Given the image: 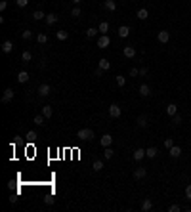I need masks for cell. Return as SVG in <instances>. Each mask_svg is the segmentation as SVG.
Instances as JSON below:
<instances>
[{
  "label": "cell",
  "mask_w": 191,
  "mask_h": 212,
  "mask_svg": "<svg viewBox=\"0 0 191 212\" xmlns=\"http://www.w3.org/2000/svg\"><path fill=\"white\" fill-rule=\"evenodd\" d=\"M115 82H117V86H119V88L126 86V76H122V75H117V76H115Z\"/></svg>",
  "instance_id": "25"
},
{
  "label": "cell",
  "mask_w": 191,
  "mask_h": 212,
  "mask_svg": "<svg viewBox=\"0 0 191 212\" xmlns=\"http://www.w3.org/2000/svg\"><path fill=\"white\" fill-rule=\"evenodd\" d=\"M98 67H99V69H103V71H109L111 69V61L105 59V58H102V59H99V63H98Z\"/></svg>",
  "instance_id": "19"
},
{
  "label": "cell",
  "mask_w": 191,
  "mask_h": 212,
  "mask_svg": "<svg viewBox=\"0 0 191 212\" xmlns=\"http://www.w3.org/2000/svg\"><path fill=\"white\" fill-rule=\"evenodd\" d=\"M157 40H159L161 44H166L168 40H170V32H168V31H159V35H157Z\"/></svg>",
  "instance_id": "7"
},
{
  "label": "cell",
  "mask_w": 191,
  "mask_h": 212,
  "mask_svg": "<svg viewBox=\"0 0 191 212\" xmlns=\"http://www.w3.org/2000/svg\"><path fill=\"white\" fill-rule=\"evenodd\" d=\"M166 115H168V117L178 115V105H176V103H168V105H166Z\"/></svg>",
  "instance_id": "16"
},
{
  "label": "cell",
  "mask_w": 191,
  "mask_h": 212,
  "mask_svg": "<svg viewBox=\"0 0 191 212\" xmlns=\"http://www.w3.org/2000/svg\"><path fill=\"white\" fill-rule=\"evenodd\" d=\"M113 155H115V151L111 147H103V157L105 159H113Z\"/></svg>",
  "instance_id": "32"
},
{
  "label": "cell",
  "mask_w": 191,
  "mask_h": 212,
  "mask_svg": "<svg viewBox=\"0 0 191 212\" xmlns=\"http://www.w3.org/2000/svg\"><path fill=\"white\" fill-rule=\"evenodd\" d=\"M44 21H46L48 27L55 25V23H58V14H46V19H44Z\"/></svg>",
  "instance_id": "12"
},
{
  "label": "cell",
  "mask_w": 191,
  "mask_h": 212,
  "mask_svg": "<svg viewBox=\"0 0 191 212\" xmlns=\"http://www.w3.org/2000/svg\"><path fill=\"white\" fill-rule=\"evenodd\" d=\"M172 124L180 126V124H182V117H180V115H174V117H172Z\"/></svg>",
  "instance_id": "36"
},
{
  "label": "cell",
  "mask_w": 191,
  "mask_h": 212,
  "mask_svg": "<svg viewBox=\"0 0 191 212\" xmlns=\"http://www.w3.org/2000/svg\"><path fill=\"white\" fill-rule=\"evenodd\" d=\"M147 73H149V69H147V67H141V69H140V76H145Z\"/></svg>",
  "instance_id": "46"
},
{
  "label": "cell",
  "mask_w": 191,
  "mask_h": 212,
  "mask_svg": "<svg viewBox=\"0 0 191 212\" xmlns=\"http://www.w3.org/2000/svg\"><path fill=\"white\" fill-rule=\"evenodd\" d=\"M78 2H82V0H73V4H78Z\"/></svg>",
  "instance_id": "48"
},
{
  "label": "cell",
  "mask_w": 191,
  "mask_h": 212,
  "mask_svg": "<svg viewBox=\"0 0 191 212\" xmlns=\"http://www.w3.org/2000/svg\"><path fill=\"white\" fill-rule=\"evenodd\" d=\"M128 35H130V27H128V25H120V27H119V37H120V38H126Z\"/></svg>",
  "instance_id": "17"
},
{
  "label": "cell",
  "mask_w": 191,
  "mask_h": 212,
  "mask_svg": "<svg viewBox=\"0 0 191 212\" xmlns=\"http://www.w3.org/2000/svg\"><path fill=\"white\" fill-rule=\"evenodd\" d=\"M98 32H99V29H96V27H90V29L86 31V37H88V38H94V37L98 35Z\"/></svg>",
  "instance_id": "31"
},
{
  "label": "cell",
  "mask_w": 191,
  "mask_h": 212,
  "mask_svg": "<svg viewBox=\"0 0 191 212\" xmlns=\"http://www.w3.org/2000/svg\"><path fill=\"white\" fill-rule=\"evenodd\" d=\"M120 115H122V109H120L117 103H111V105H109V117H111V119H119Z\"/></svg>",
  "instance_id": "2"
},
{
  "label": "cell",
  "mask_w": 191,
  "mask_h": 212,
  "mask_svg": "<svg viewBox=\"0 0 191 212\" xmlns=\"http://www.w3.org/2000/svg\"><path fill=\"white\" fill-rule=\"evenodd\" d=\"M141 159H145V149H141V147L134 149V161H136V162H140Z\"/></svg>",
  "instance_id": "13"
},
{
  "label": "cell",
  "mask_w": 191,
  "mask_h": 212,
  "mask_svg": "<svg viewBox=\"0 0 191 212\" xmlns=\"http://www.w3.org/2000/svg\"><path fill=\"white\" fill-rule=\"evenodd\" d=\"M136 122H138V126H140V128H147V126H149V119H147V115H140Z\"/></svg>",
  "instance_id": "11"
},
{
  "label": "cell",
  "mask_w": 191,
  "mask_h": 212,
  "mask_svg": "<svg viewBox=\"0 0 191 212\" xmlns=\"http://www.w3.org/2000/svg\"><path fill=\"white\" fill-rule=\"evenodd\" d=\"M55 37H58V40H67V38H69V32H67V31H55Z\"/></svg>",
  "instance_id": "27"
},
{
  "label": "cell",
  "mask_w": 191,
  "mask_h": 212,
  "mask_svg": "<svg viewBox=\"0 0 191 212\" xmlns=\"http://www.w3.org/2000/svg\"><path fill=\"white\" fill-rule=\"evenodd\" d=\"M136 17H138V19H141V21H145V19L149 17V12H147L145 8H140V10H138V14H136Z\"/></svg>",
  "instance_id": "22"
},
{
  "label": "cell",
  "mask_w": 191,
  "mask_h": 212,
  "mask_svg": "<svg viewBox=\"0 0 191 212\" xmlns=\"http://www.w3.org/2000/svg\"><path fill=\"white\" fill-rule=\"evenodd\" d=\"M151 208H153V201H151V199H143L141 210H143V212H147V210H151Z\"/></svg>",
  "instance_id": "24"
},
{
  "label": "cell",
  "mask_w": 191,
  "mask_h": 212,
  "mask_svg": "<svg viewBox=\"0 0 191 212\" xmlns=\"http://www.w3.org/2000/svg\"><path fill=\"white\" fill-rule=\"evenodd\" d=\"M15 4H17L19 8H25V6L29 4V0H15Z\"/></svg>",
  "instance_id": "40"
},
{
  "label": "cell",
  "mask_w": 191,
  "mask_h": 212,
  "mask_svg": "<svg viewBox=\"0 0 191 212\" xmlns=\"http://www.w3.org/2000/svg\"><path fill=\"white\" fill-rule=\"evenodd\" d=\"M103 73H105V71H103V69H99V67H98V69L94 71V76H103Z\"/></svg>",
  "instance_id": "44"
},
{
  "label": "cell",
  "mask_w": 191,
  "mask_h": 212,
  "mask_svg": "<svg viewBox=\"0 0 191 212\" xmlns=\"http://www.w3.org/2000/svg\"><path fill=\"white\" fill-rule=\"evenodd\" d=\"M42 115L46 117V119H50V117L54 115V111H52V107H50V105H44V107H42Z\"/></svg>",
  "instance_id": "29"
},
{
  "label": "cell",
  "mask_w": 191,
  "mask_h": 212,
  "mask_svg": "<svg viewBox=\"0 0 191 212\" xmlns=\"http://www.w3.org/2000/svg\"><path fill=\"white\" fill-rule=\"evenodd\" d=\"M109 44H111V38H109L107 35H102V37L98 38V44H96V46L102 48V50H105V48H109Z\"/></svg>",
  "instance_id": "3"
},
{
  "label": "cell",
  "mask_w": 191,
  "mask_h": 212,
  "mask_svg": "<svg viewBox=\"0 0 191 212\" xmlns=\"http://www.w3.org/2000/svg\"><path fill=\"white\" fill-rule=\"evenodd\" d=\"M157 155H159V149H157V147H147V149H145V157H147V159H155Z\"/></svg>",
  "instance_id": "18"
},
{
  "label": "cell",
  "mask_w": 191,
  "mask_h": 212,
  "mask_svg": "<svg viewBox=\"0 0 191 212\" xmlns=\"http://www.w3.org/2000/svg\"><path fill=\"white\" fill-rule=\"evenodd\" d=\"M172 145H174V140H172V138H166V140H164V147H166V149H170Z\"/></svg>",
  "instance_id": "37"
},
{
  "label": "cell",
  "mask_w": 191,
  "mask_h": 212,
  "mask_svg": "<svg viewBox=\"0 0 191 212\" xmlns=\"http://www.w3.org/2000/svg\"><path fill=\"white\" fill-rule=\"evenodd\" d=\"M76 138L82 140V141H92L94 140V130L92 128H82L76 132Z\"/></svg>",
  "instance_id": "1"
},
{
  "label": "cell",
  "mask_w": 191,
  "mask_h": 212,
  "mask_svg": "<svg viewBox=\"0 0 191 212\" xmlns=\"http://www.w3.org/2000/svg\"><path fill=\"white\" fill-rule=\"evenodd\" d=\"M37 40H38V44H46L48 42V35L46 32H40V35L37 37Z\"/></svg>",
  "instance_id": "33"
},
{
  "label": "cell",
  "mask_w": 191,
  "mask_h": 212,
  "mask_svg": "<svg viewBox=\"0 0 191 212\" xmlns=\"http://www.w3.org/2000/svg\"><path fill=\"white\" fill-rule=\"evenodd\" d=\"M50 92H52L50 84H46V82H44V84H40V86H38V96H40V97H46V96H50Z\"/></svg>",
  "instance_id": "6"
},
{
  "label": "cell",
  "mask_w": 191,
  "mask_h": 212,
  "mask_svg": "<svg viewBox=\"0 0 191 212\" xmlns=\"http://www.w3.org/2000/svg\"><path fill=\"white\" fill-rule=\"evenodd\" d=\"M92 170H94V172H102V170H103V161L96 159V161L92 162Z\"/></svg>",
  "instance_id": "21"
},
{
  "label": "cell",
  "mask_w": 191,
  "mask_h": 212,
  "mask_svg": "<svg viewBox=\"0 0 191 212\" xmlns=\"http://www.w3.org/2000/svg\"><path fill=\"white\" fill-rule=\"evenodd\" d=\"M44 203H46V205H54V195H48L46 199H44Z\"/></svg>",
  "instance_id": "43"
},
{
  "label": "cell",
  "mask_w": 191,
  "mask_h": 212,
  "mask_svg": "<svg viewBox=\"0 0 191 212\" xmlns=\"http://www.w3.org/2000/svg\"><path fill=\"white\" fill-rule=\"evenodd\" d=\"M2 52L4 54H12L14 52V42L12 40H4L2 42Z\"/></svg>",
  "instance_id": "10"
},
{
  "label": "cell",
  "mask_w": 191,
  "mask_h": 212,
  "mask_svg": "<svg viewBox=\"0 0 191 212\" xmlns=\"http://www.w3.org/2000/svg\"><path fill=\"white\" fill-rule=\"evenodd\" d=\"M27 140H29V141H35V140H37V132H35V130H29V132H27Z\"/></svg>",
  "instance_id": "35"
},
{
  "label": "cell",
  "mask_w": 191,
  "mask_h": 212,
  "mask_svg": "<svg viewBox=\"0 0 191 212\" xmlns=\"http://www.w3.org/2000/svg\"><path fill=\"white\" fill-rule=\"evenodd\" d=\"M140 75V69H136V67H132L130 69V76H138Z\"/></svg>",
  "instance_id": "42"
},
{
  "label": "cell",
  "mask_w": 191,
  "mask_h": 212,
  "mask_svg": "<svg viewBox=\"0 0 191 212\" xmlns=\"http://www.w3.org/2000/svg\"><path fill=\"white\" fill-rule=\"evenodd\" d=\"M168 210H170V212H178L180 210V205H170V206H168Z\"/></svg>",
  "instance_id": "45"
},
{
  "label": "cell",
  "mask_w": 191,
  "mask_h": 212,
  "mask_svg": "<svg viewBox=\"0 0 191 212\" xmlns=\"http://www.w3.org/2000/svg\"><path fill=\"white\" fill-rule=\"evenodd\" d=\"M138 92H140V96H141V97H149V96H151V88H149L147 84H140Z\"/></svg>",
  "instance_id": "9"
},
{
  "label": "cell",
  "mask_w": 191,
  "mask_h": 212,
  "mask_svg": "<svg viewBox=\"0 0 191 212\" xmlns=\"http://www.w3.org/2000/svg\"><path fill=\"white\" fill-rule=\"evenodd\" d=\"M14 90H12V88H6V90H4V94H2V103H10V102H12V99H14Z\"/></svg>",
  "instance_id": "5"
},
{
  "label": "cell",
  "mask_w": 191,
  "mask_h": 212,
  "mask_svg": "<svg viewBox=\"0 0 191 212\" xmlns=\"http://www.w3.org/2000/svg\"><path fill=\"white\" fill-rule=\"evenodd\" d=\"M21 59H23V61H31V59H33V54H31L29 50H25L23 54H21Z\"/></svg>",
  "instance_id": "34"
},
{
  "label": "cell",
  "mask_w": 191,
  "mask_h": 212,
  "mask_svg": "<svg viewBox=\"0 0 191 212\" xmlns=\"http://www.w3.org/2000/svg\"><path fill=\"white\" fill-rule=\"evenodd\" d=\"M145 176H147V170H145L143 166H140V168L134 170V180H143Z\"/></svg>",
  "instance_id": "8"
},
{
  "label": "cell",
  "mask_w": 191,
  "mask_h": 212,
  "mask_svg": "<svg viewBox=\"0 0 191 212\" xmlns=\"http://www.w3.org/2000/svg\"><path fill=\"white\" fill-rule=\"evenodd\" d=\"M6 8H8V2H6V0H2V2H0V12H4Z\"/></svg>",
  "instance_id": "47"
},
{
  "label": "cell",
  "mask_w": 191,
  "mask_h": 212,
  "mask_svg": "<svg viewBox=\"0 0 191 212\" xmlns=\"http://www.w3.org/2000/svg\"><path fill=\"white\" fill-rule=\"evenodd\" d=\"M98 29H99V32H102V35H107V31H109V23H107V21H102V23L98 25Z\"/></svg>",
  "instance_id": "28"
},
{
  "label": "cell",
  "mask_w": 191,
  "mask_h": 212,
  "mask_svg": "<svg viewBox=\"0 0 191 212\" xmlns=\"http://www.w3.org/2000/svg\"><path fill=\"white\" fill-rule=\"evenodd\" d=\"M99 143H102V147H111V143H113V136H111V134H103V136L99 138Z\"/></svg>",
  "instance_id": "4"
},
{
  "label": "cell",
  "mask_w": 191,
  "mask_h": 212,
  "mask_svg": "<svg viewBox=\"0 0 191 212\" xmlns=\"http://www.w3.org/2000/svg\"><path fill=\"white\" fill-rule=\"evenodd\" d=\"M33 19H35V21H40V19H46V14H44V12H40V10H37V12L33 14Z\"/></svg>",
  "instance_id": "30"
},
{
  "label": "cell",
  "mask_w": 191,
  "mask_h": 212,
  "mask_svg": "<svg viewBox=\"0 0 191 212\" xmlns=\"http://www.w3.org/2000/svg\"><path fill=\"white\" fill-rule=\"evenodd\" d=\"M185 199H189V201H191V184L185 187Z\"/></svg>",
  "instance_id": "41"
},
{
  "label": "cell",
  "mask_w": 191,
  "mask_h": 212,
  "mask_svg": "<svg viewBox=\"0 0 191 212\" xmlns=\"http://www.w3.org/2000/svg\"><path fill=\"white\" fill-rule=\"evenodd\" d=\"M168 155H170L172 159H178L180 155H182V147H178V145H172L170 149H168Z\"/></svg>",
  "instance_id": "14"
},
{
  "label": "cell",
  "mask_w": 191,
  "mask_h": 212,
  "mask_svg": "<svg viewBox=\"0 0 191 212\" xmlns=\"http://www.w3.org/2000/svg\"><path fill=\"white\" fill-rule=\"evenodd\" d=\"M122 54H124V58H134V55H136V48L134 46H124Z\"/></svg>",
  "instance_id": "20"
},
{
  "label": "cell",
  "mask_w": 191,
  "mask_h": 212,
  "mask_svg": "<svg viewBox=\"0 0 191 212\" xmlns=\"http://www.w3.org/2000/svg\"><path fill=\"white\" fill-rule=\"evenodd\" d=\"M33 37V32L31 31H23V32H21V38H23V40H29Z\"/></svg>",
  "instance_id": "38"
},
{
  "label": "cell",
  "mask_w": 191,
  "mask_h": 212,
  "mask_svg": "<svg viewBox=\"0 0 191 212\" xmlns=\"http://www.w3.org/2000/svg\"><path fill=\"white\" fill-rule=\"evenodd\" d=\"M103 8L107 10V12H115V10H117V2H115V0H103Z\"/></svg>",
  "instance_id": "15"
},
{
  "label": "cell",
  "mask_w": 191,
  "mask_h": 212,
  "mask_svg": "<svg viewBox=\"0 0 191 212\" xmlns=\"http://www.w3.org/2000/svg\"><path fill=\"white\" fill-rule=\"evenodd\" d=\"M33 122H35L37 126H44V124H46V117H44V115H37Z\"/></svg>",
  "instance_id": "26"
},
{
  "label": "cell",
  "mask_w": 191,
  "mask_h": 212,
  "mask_svg": "<svg viewBox=\"0 0 191 212\" xmlns=\"http://www.w3.org/2000/svg\"><path fill=\"white\" fill-rule=\"evenodd\" d=\"M80 14H82V12H80V8H73V10H71V15H73V17H78Z\"/></svg>",
  "instance_id": "39"
},
{
  "label": "cell",
  "mask_w": 191,
  "mask_h": 212,
  "mask_svg": "<svg viewBox=\"0 0 191 212\" xmlns=\"http://www.w3.org/2000/svg\"><path fill=\"white\" fill-rule=\"evenodd\" d=\"M27 80H29V75H27V71H19V73H17V82L25 84Z\"/></svg>",
  "instance_id": "23"
}]
</instances>
